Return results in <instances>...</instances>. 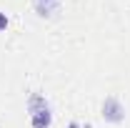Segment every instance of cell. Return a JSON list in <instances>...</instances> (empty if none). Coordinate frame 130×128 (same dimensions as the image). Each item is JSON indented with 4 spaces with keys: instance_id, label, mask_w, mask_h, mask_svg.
<instances>
[{
    "instance_id": "1",
    "label": "cell",
    "mask_w": 130,
    "mask_h": 128,
    "mask_svg": "<svg viewBox=\"0 0 130 128\" xmlns=\"http://www.w3.org/2000/svg\"><path fill=\"white\" fill-rule=\"evenodd\" d=\"M103 118L110 121V123H123L125 121V106L113 96L105 98V103H103Z\"/></svg>"
},
{
    "instance_id": "2",
    "label": "cell",
    "mask_w": 130,
    "mask_h": 128,
    "mask_svg": "<svg viewBox=\"0 0 130 128\" xmlns=\"http://www.w3.org/2000/svg\"><path fill=\"white\" fill-rule=\"evenodd\" d=\"M32 128H50V123H53V116H50V108H43V111L32 113Z\"/></svg>"
},
{
    "instance_id": "3",
    "label": "cell",
    "mask_w": 130,
    "mask_h": 128,
    "mask_svg": "<svg viewBox=\"0 0 130 128\" xmlns=\"http://www.w3.org/2000/svg\"><path fill=\"white\" fill-rule=\"evenodd\" d=\"M43 108H48V103H45V98L40 96V93H32L30 98H28V111L32 113H38V111H43Z\"/></svg>"
},
{
    "instance_id": "4",
    "label": "cell",
    "mask_w": 130,
    "mask_h": 128,
    "mask_svg": "<svg viewBox=\"0 0 130 128\" xmlns=\"http://www.w3.org/2000/svg\"><path fill=\"white\" fill-rule=\"evenodd\" d=\"M8 23H10V20H8V15H5V13H0V33L8 28Z\"/></svg>"
},
{
    "instance_id": "5",
    "label": "cell",
    "mask_w": 130,
    "mask_h": 128,
    "mask_svg": "<svg viewBox=\"0 0 130 128\" xmlns=\"http://www.w3.org/2000/svg\"><path fill=\"white\" fill-rule=\"evenodd\" d=\"M70 128H80V126H78V123H70Z\"/></svg>"
},
{
    "instance_id": "6",
    "label": "cell",
    "mask_w": 130,
    "mask_h": 128,
    "mask_svg": "<svg viewBox=\"0 0 130 128\" xmlns=\"http://www.w3.org/2000/svg\"><path fill=\"white\" fill-rule=\"evenodd\" d=\"M48 3H58V0H48Z\"/></svg>"
}]
</instances>
